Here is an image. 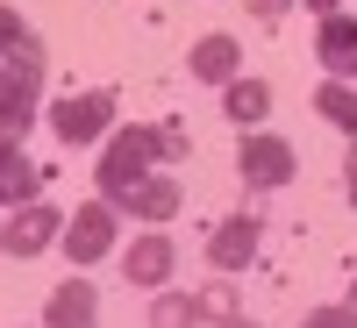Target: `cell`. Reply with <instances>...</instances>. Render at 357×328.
<instances>
[{
	"label": "cell",
	"instance_id": "1",
	"mask_svg": "<svg viewBox=\"0 0 357 328\" xmlns=\"http://www.w3.org/2000/svg\"><path fill=\"white\" fill-rule=\"evenodd\" d=\"M158 157H172V129H151V122H129V129H114L100 143V200H122L129 186H143V178L158 171Z\"/></svg>",
	"mask_w": 357,
	"mask_h": 328
},
{
	"label": "cell",
	"instance_id": "18",
	"mask_svg": "<svg viewBox=\"0 0 357 328\" xmlns=\"http://www.w3.org/2000/svg\"><path fill=\"white\" fill-rule=\"evenodd\" d=\"M307 328H357V307H314Z\"/></svg>",
	"mask_w": 357,
	"mask_h": 328
},
{
	"label": "cell",
	"instance_id": "19",
	"mask_svg": "<svg viewBox=\"0 0 357 328\" xmlns=\"http://www.w3.org/2000/svg\"><path fill=\"white\" fill-rule=\"evenodd\" d=\"M286 8H293V0H250V15H257V22H279Z\"/></svg>",
	"mask_w": 357,
	"mask_h": 328
},
{
	"label": "cell",
	"instance_id": "16",
	"mask_svg": "<svg viewBox=\"0 0 357 328\" xmlns=\"http://www.w3.org/2000/svg\"><path fill=\"white\" fill-rule=\"evenodd\" d=\"M314 114H329L343 136H357V86H350V79H329V86L314 93Z\"/></svg>",
	"mask_w": 357,
	"mask_h": 328
},
{
	"label": "cell",
	"instance_id": "3",
	"mask_svg": "<svg viewBox=\"0 0 357 328\" xmlns=\"http://www.w3.org/2000/svg\"><path fill=\"white\" fill-rule=\"evenodd\" d=\"M50 129H57V143H107L114 136V93H65L50 107Z\"/></svg>",
	"mask_w": 357,
	"mask_h": 328
},
{
	"label": "cell",
	"instance_id": "11",
	"mask_svg": "<svg viewBox=\"0 0 357 328\" xmlns=\"http://www.w3.org/2000/svg\"><path fill=\"white\" fill-rule=\"evenodd\" d=\"M122 272H129V286H151V292H158V286L172 279V243H165L158 228H151V235H136V243L122 250Z\"/></svg>",
	"mask_w": 357,
	"mask_h": 328
},
{
	"label": "cell",
	"instance_id": "22",
	"mask_svg": "<svg viewBox=\"0 0 357 328\" xmlns=\"http://www.w3.org/2000/svg\"><path fill=\"white\" fill-rule=\"evenodd\" d=\"M350 307H357V286H350Z\"/></svg>",
	"mask_w": 357,
	"mask_h": 328
},
{
	"label": "cell",
	"instance_id": "10",
	"mask_svg": "<svg viewBox=\"0 0 357 328\" xmlns=\"http://www.w3.org/2000/svg\"><path fill=\"white\" fill-rule=\"evenodd\" d=\"M114 207H122V214H136V221H172V214H178V178L151 171L143 186H129V193L114 200Z\"/></svg>",
	"mask_w": 357,
	"mask_h": 328
},
{
	"label": "cell",
	"instance_id": "12",
	"mask_svg": "<svg viewBox=\"0 0 357 328\" xmlns=\"http://www.w3.org/2000/svg\"><path fill=\"white\" fill-rule=\"evenodd\" d=\"M93 321H100V300H93V286H86V279H72V286L50 292L43 328H93Z\"/></svg>",
	"mask_w": 357,
	"mask_h": 328
},
{
	"label": "cell",
	"instance_id": "9",
	"mask_svg": "<svg viewBox=\"0 0 357 328\" xmlns=\"http://www.w3.org/2000/svg\"><path fill=\"white\" fill-rule=\"evenodd\" d=\"M314 57L329 65V79H357V22H350V15H321Z\"/></svg>",
	"mask_w": 357,
	"mask_h": 328
},
{
	"label": "cell",
	"instance_id": "4",
	"mask_svg": "<svg viewBox=\"0 0 357 328\" xmlns=\"http://www.w3.org/2000/svg\"><path fill=\"white\" fill-rule=\"evenodd\" d=\"M114 214H122L114 200H93V207H79V214L65 221V235H57V243H65V257L79 264V272H86V264H100V257L114 250Z\"/></svg>",
	"mask_w": 357,
	"mask_h": 328
},
{
	"label": "cell",
	"instance_id": "21",
	"mask_svg": "<svg viewBox=\"0 0 357 328\" xmlns=\"http://www.w3.org/2000/svg\"><path fill=\"white\" fill-rule=\"evenodd\" d=\"M222 328H257V321H250V314H229V321H222Z\"/></svg>",
	"mask_w": 357,
	"mask_h": 328
},
{
	"label": "cell",
	"instance_id": "14",
	"mask_svg": "<svg viewBox=\"0 0 357 328\" xmlns=\"http://www.w3.org/2000/svg\"><path fill=\"white\" fill-rule=\"evenodd\" d=\"M207 321V292H158L151 300V328H200Z\"/></svg>",
	"mask_w": 357,
	"mask_h": 328
},
{
	"label": "cell",
	"instance_id": "5",
	"mask_svg": "<svg viewBox=\"0 0 357 328\" xmlns=\"http://www.w3.org/2000/svg\"><path fill=\"white\" fill-rule=\"evenodd\" d=\"M57 235H65V221H57V207L29 200V207H8V221H0V257H36L50 250Z\"/></svg>",
	"mask_w": 357,
	"mask_h": 328
},
{
	"label": "cell",
	"instance_id": "13",
	"mask_svg": "<svg viewBox=\"0 0 357 328\" xmlns=\"http://www.w3.org/2000/svg\"><path fill=\"white\" fill-rule=\"evenodd\" d=\"M236 57H243V50H236V36H200L186 65H193L200 86H229V79H243V72H236Z\"/></svg>",
	"mask_w": 357,
	"mask_h": 328
},
{
	"label": "cell",
	"instance_id": "17",
	"mask_svg": "<svg viewBox=\"0 0 357 328\" xmlns=\"http://www.w3.org/2000/svg\"><path fill=\"white\" fill-rule=\"evenodd\" d=\"M29 43V22L15 15V8H0V57H8V50H22Z\"/></svg>",
	"mask_w": 357,
	"mask_h": 328
},
{
	"label": "cell",
	"instance_id": "6",
	"mask_svg": "<svg viewBox=\"0 0 357 328\" xmlns=\"http://www.w3.org/2000/svg\"><path fill=\"white\" fill-rule=\"evenodd\" d=\"M236 171H243L250 193H272V186H286V178H293V143L250 129V136H243V157H236Z\"/></svg>",
	"mask_w": 357,
	"mask_h": 328
},
{
	"label": "cell",
	"instance_id": "7",
	"mask_svg": "<svg viewBox=\"0 0 357 328\" xmlns=\"http://www.w3.org/2000/svg\"><path fill=\"white\" fill-rule=\"evenodd\" d=\"M257 235H264L257 214H229L215 235H207V264H215V272H243V264L257 257Z\"/></svg>",
	"mask_w": 357,
	"mask_h": 328
},
{
	"label": "cell",
	"instance_id": "8",
	"mask_svg": "<svg viewBox=\"0 0 357 328\" xmlns=\"http://www.w3.org/2000/svg\"><path fill=\"white\" fill-rule=\"evenodd\" d=\"M36 186H43V171L29 164L22 136L0 129V207H29V200H36Z\"/></svg>",
	"mask_w": 357,
	"mask_h": 328
},
{
	"label": "cell",
	"instance_id": "2",
	"mask_svg": "<svg viewBox=\"0 0 357 328\" xmlns=\"http://www.w3.org/2000/svg\"><path fill=\"white\" fill-rule=\"evenodd\" d=\"M36 107H43V43L29 36L22 50L0 57V129L22 136L29 122H36Z\"/></svg>",
	"mask_w": 357,
	"mask_h": 328
},
{
	"label": "cell",
	"instance_id": "15",
	"mask_svg": "<svg viewBox=\"0 0 357 328\" xmlns=\"http://www.w3.org/2000/svg\"><path fill=\"white\" fill-rule=\"evenodd\" d=\"M229 122H243V129H257L264 122V114H272V86H264V79H229Z\"/></svg>",
	"mask_w": 357,
	"mask_h": 328
},
{
	"label": "cell",
	"instance_id": "20",
	"mask_svg": "<svg viewBox=\"0 0 357 328\" xmlns=\"http://www.w3.org/2000/svg\"><path fill=\"white\" fill-rule=\"evenodd\" d=\"M314 15H343V0H314Z\"/></svg>",
	"mask_w": 357,
	"mask_h": 328
}]
</instances>
